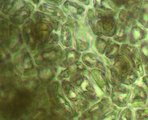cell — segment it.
Here are the masks:
<instances>
[{
  "label": "cell",
  "mask_w": 148,
  "mask_h": 120,
  "mask_svg": "<svg viewBox=\"0 0 148 120\" xmlns=\"http://www.w3.org/2000/svg\"><path fill=\"white\" fill-rule=\"evenodd\" d=\"M106 73L112 86L117 84L131 86L140 77L127 58L121 54L109 60Z\"/></svg>",
  "instance_id": "cell-1"
},
{
  "label": "cell",
  "mask_w": 148,
  "mask_h": 120,
  "mask_svg": "<svg viewBox=\"0 0 148 120\" xmlns=\"http://www.w3.org/2000/svg\"><path fill=\"white\" fill-rule=\"evenodd\" d=\"M84 22L97 36L112 38L116 29V16L92 7L87 8Z\"/></svg>",
  "instance_id": "cell-2"
},
{
  "label": "cell",
  "mask_w": 148,
  "mask_h": 120,
  "mask_svg": "<svg viewBox=\"0 0 148 120\" xmlns=\"http://www.w3.org/2000/svg\"><path fill=\"white\" fill-rule=\"evenodd\" d=\"M47 91L49 100L50 112L60 118L73 119L79 117L76 111L66 97L59 81H53L47 85Z\"/></svg>",
  "instance_id": "cell-3"
},
{
  "label": "cell",
  "mask_w": 148,
  "mask_h": 120,
  "mask_svg": "<svg viewBox=\"0 0 148 120\" xmlns=\"http://www.w3.org/2000/svg\"><path fill=\"white\" fill-rule=\"evenodd\" d=\"M69 80L90 104L97 102L105 96L95 85L89 70L75 74Z\"/></svg>",
  "instance_id": "cell-4"
},
{
  "label": "cell",
  "mask_w": 148,
  "mask_h": 120,
  "mask_svg": "<svg viewBox=\"0 0 148 120\" xmlns=\"http://www.w3.org/2000/svg\"><path fill=\"white\" fill-rule=\"evenodd\" d=\"M31 18L34 22V28L39 43L47 40L54 32L59 33L63 23L54 18L36 10Z\"/></svg>",
  "instance_id": "cell-5"
},
{
  "label": "cell",
  "mask_w": 148,
  "mask_h": 120,
  "mask_svg": "<svg viewBox=\"0 0 148 120\" xmlns=\"http://www.w3.org/2000/svg\"><path fill=\"white\" fill-rule=\"evenodd\" d=\"M12 61L22 77H29L36 75V65L34 55L25 46L14 54Z\"/></svg>",
  "instance_id": "cell-6"
},
{
  "label": "cell",
  "mask_w": 148,
  "mask_h": 120,
  "mask_svg": "<svg viewBox=\"0 0 148 120\" xmlns=\"http://www.w3.org/2000/svg\"><path fill=\"white\" fill-rule=\"evenodd\" d=\"M92 35H94L84 21L74 20L73 33L74 49L81 53L88 51L91 46Z\"/></svg>",
  "instance_id": "cell-7"
},
{
  "label": "cell",
  "mask_w": 148,
  "mask_h": 120,
  "mask_svg": "<svg viewBox=\"0 0 148 120\" xmlns=\"http://www.w3.org/2000/svg\"><path fill=\"white\" fill-rule=\"evenodd\" d=\"M61 85L66 97L72 107L79 113L85 111L90 106V103L76 89L69 80H62Z\"/></svg>",
  "instance_id": "cell-8"
},
{
  "label": "cell",
  "mask_w": 148,
  "mask_h": 120,
  "mask_svg": "<svg viewBox=\"0 0 148 120\" xmlns=\"http://www.w3.org/2000/svg\"><path fill=\"white\" fill-rule=\"evenodd\" d=\"M35 10L36 6L29 1L19 0L7 18L11 24L22 27Z\"/></svg>",
  "instance_id": "cell-9"
},
{
  "label": "cell",
  "mask_w": 148,
  "mask_h": 120,
  "mask_svg": "<svg viewBox=\"0 0 148 120\" xmlns=\"http://www.w3.org/2000/svg\"><path fill=\"white\" fill-rule=\"evenodd\" d=\"M64 48L58 45L50 50L37 52L34 55L36 65L58 66L63 58Z\"/></svg>",
  "instance_id": "cell-10"
},
{
  "label": "cell",
  "mask_w": 148,
  "mask_h": 120,
  "mask_svg": "<svg viewBox=\"0 0 148 120\" xmlns=\"http://www.w3.org/2000/svg\"><path fill=\"white\" fill-rule=\"evenodd\" d=\"M24 46L22 28L10 22L7 38L3 46L6 47L12 54L14 55Z\"/></svg>",
  "instance_id": "cell-11"
},
{
  "label": "cell",
  "mask_w": 148,
  "mask_h": 120,
  "mask_svg": "<svg viewBox=\"0 0 148 120\" xmlns=\"http://www.w3.org/2000/svg\"><path fill=\"white\" fill-rule=\"evenodd\" d=\"M111 104V101L109 97L103 96L97 102L90 105L87 109L81 112V116L79 118L82 120L101 119Z\"/></svg>",
  "instance_id": "cell-12"
},
{
  "label": "cell",
  "mask_w": 148,
  "mask_h": 120,
  "mask_svg": "<svg viewBox=\"0 0 148 120\" xmlns=\"http://www.w3.org/2000/svg\"><path fill=\"white\" fill-rule=\"evenodd\" d=\"M120 54L127 58L140 77L144 76L145 71L143 67V65L141 62L137 46L130 45L129 43L121 44Z\"/></svg>",
  "instance_id": "cell-13"
},
{
  "label": "cell",
  "mask_w": 148,
  "mask_h": 120,
  "mask_svg": "<svg viewBox=\"0 0 148 120\" xmlns=\"http://www.w3.org/2000/svg\"><path fill=\"white\" fill-rule=\"evenodd\" d=\"M132 93V87L122 84L112 86L110 97L111 102L119 108L127 106Z\"/></svg>",
  "instance_id": "cell-14"
},
{
  "label": "cell",
  "mask_w": 148,
  "mask_h": 120,
  "mask_svg": "<svg viewBox=\"0 0 148 120\" xmlns=\"http://www.w3.org/2000/svg\"><path fill=\"white\" fill-rule=\"evenodd\" d=\"M21 28L24 45L34 55L38 50L39 42L35 31L34 20L30 18L23 25Z\"/></svg>",
  "instance_id": "cell-15"
},
{
  "label": "cell",
  "mask_w": 148,
  "mask_h": 120,
  "mask_svg": "<svg viewBox=\"0 0 148 120\" xmlns=\"http://www.w3.org/2000/svg\"><path fill=\"white\" fill-rule=\"evenodd\" d=\"M61 8L67 17L77 21H84L87 8L81 3L74 0H65Z\"/></svg>",
  "instance_id": "cell-16"
},
{
  "label": "cell",
  "mask_w": 148,
  "mask_h": 120,
  "mask_svg": "<svg viewBox=\"0 0 148 120\" xmlns=\"http://www.w3.org/2000/svg\"><path fill=\"white\" fill-rule=\"evenodd\" d=\"M81 60L88 69H99L106 72L108 59L95 52L87 51L82 53Z\"/></svg>",
  "instance_id": "cell-17"
},
{
  "label": "cell",
  "mask_w": 148,
  "mask_h": 120,
  "mask_svg": "<svg viewBox=\"0 0 148 120\" xmlns=\"http://www.w3.org/2000/svg\"><path fill=\"white\" fill-rule=\"evenodd\" d=\"M74 20L67 17L65 22L63 23L59 32L60 45L63 48H73V33Z\"/></svg>",
  "instance_id": "cell-18"
},
{
  "label": "cell",
  "mask_w": 148,
  "mask_h": 120,
  "mask_svg": "<svg viewBox=\"0 0 148 120\" xmlns=\"http://www.w3.org/2000/svg\"><path fill=\"white\" fill-rule=\"evenodd\" d=\"M148 29L144 27L136 20H133L128 31V42L130 45L138 46L147 40Z\"/></svg>",
  "instance_id": "cell-19"
},
{
  "label": "cell",
  "mask_w": 148,
  "mask_h": 120,
  "mask_svg": "<svg viewBox=\"0 0 148 120\" xmlns=\"http://www.w3.org/2000/svg\"><path fill=\"white\" fill-rule=\"evenodd\" d=\"M94 82L103 95L110 97L111 85L108 80L106 73L99 69H91L89 70Z\"/></svg>",
  "instance_id": "cell-20"
},
{
  "label": "cell",
  "mask_w": 148,
  "mask_h": 120,
  "mask_svg": "<svg viewBox=\"0 0 148 120\" xmlns=\"http://www.w3.org/2000/svg\"><path fill=\"white\" fill-rule=\"evenodd\" d=\"M58 66L38 65L36 68V75L41 85L44 86L49 85L54 79L58 73Z\"/></svg>",
  "instance_id": "cell-21"
},
{
  "label": "cell",
  "mask_w": 148,
  "mask_h": 120,
  "mask_svg": "<svg viewBox=\"0 0 148 120\" xmlns=\"http://www.w3.org/2000/svg\"><path fill=\"white\" fill-rule=\"evenodd\" d=\"M148 95L146 88L144 85H135L132 88V93L128 105L130 107L141 108L145 106L147 103Z\"/></svg>",
  "instance_id": "cell-22"
},
{
  "label": "cell",
  "mask_w": 148,
  "mask_h": 120,
  "mask_svg": "<svg viewBox=\"0 0 148 120\" xmlns=\"http://www.w3.org/2000/svg\"><path fill=\"white\" fill-rule=\"evenodd\" d=\"M37 10L47 14L62 23L65 22L67 19V16L61 7L59 6H53L43 2L37 6Z\"/></svg>",
  "instance_id": "cell-23"
},
{
  "label": "cell",
  "mask_w": 148,
  "mask_h": 120,
  "mask_svg": "<svg viewBox=\"0 0 148 120\" xmlns=\"http://www.w3.org/2000/svg\"><path fill=\"white\" fill-rule=\"evenodd\" d=\"M82 53L76 50L74 48H64L63 58L59 65V67L65 69L74 63L81 61Z\"/></svg>",
  "instance_id": "cell-24"
},
{
  "label": "cell",
  "mask_w": 148,
  "mask_h": 120,
  "mask_svg": "<svg viewBox=\"0 0 148 120\" xmlns=\"http://www.w3.org/2000/svg\"><path fill=\"white\" fill-rule=\"evenodd\" d=\"M114 42L111 38L95 36L92 40L91 48H93V51L100 55L103 56Z\"/></svg>",
  "instance_id": "cell-25"
},
{
  "label": "cell",
  "mask_w": 148,
  "mask_h": 120,
  "mask_svg": "<svg viewBox=\"0 0 148 120\" xmlns=\"http://www.w3.org/2000/svg\"><path fill=\"white\" fill-rule=\"evenodd\" d=\"M88 70L87 67L81 61L75 62L69 67L62 70L58 73L57 79L58 81H62L64 79H69L71 76L79 72L86 71Z\"/></svg>",
  "instance_id": "cell-26"
},
{
  "label": "cell",
  "mask_w": 148,
  "mask_h": 120,
  "mask_svg": "<svg viewBox=\"0 0 148 120\" xmlns=\"http://www.w3.org/2000/svg\"><path fill=\"white\" fill-rule=\"evenodd\" d=\"M94 9L99 10L116 16L119 8L110 0H91V6Z\"/></svg>",
  "instance_id": "cell-27"
},
{
  "label": "cell",
  "mask_w": 148,
  "mask_h": 120,
  "mask_svg": "<svg viewBox=\"0 0 148 120\" xmlns=\"http://www.w3.org/2000/svg\"><path fill=\"white\" fill-rule=\"evenodd\" d=\"M116 29L112 38L115 42L123 44L128 42L129 29L116 20Z\"/></svg>",
  "instance_id": "cell-28"
},
{
  "label": "cell",
  "mask_w": 148,
  "mask_h": 120,
  "mask_svg": "<svg viewBox=\"0 0 148 120\" xmlns=\"http://www.w3.org/2000/svg\"><path fill=\"white\" fill-rule=\"evenodd\" d=\"M144 0H128L123 8L134 19H137Z\"/></svg>",
  "instance_id": "cell-29"
},
{
  "label": "cell",
  "mask_w": 148,
  "mask_h": 120,
  "mask_svg": "<svg viewBox=\"0 0 148 120\" xmlns=\"http://www.w3.org/2000/svg\"><path fill=\"white\" fill-rule=\"evenodd\" d=\"M58 45H60L59 34L54 32L47 40L38 44L37 52L50 50L54 48Z\"/></svg>",
  "instance_id": "cell-30"
},
{
  "label": "cell",
  "mask_w": 148,
  "mask_h": 120,
  "mask_svg": "<svg viewBox=\"0 0 148 120\" xmlns=\"http://www.w3.org/2000/svg\"><path fill=\"white\" fill-rule=\"evenodd\" d=\"M148 0H144L137 17V22L148 29Z\"/></svg>",
  "instance_id": "cell-31"
},
{
  "label": "cell",
  "mask_w": 148,
  "mask_h": 120,
  "mask_svg": "<svg viewBox=\"0 0 148 120\" xmlns=\"http://www.w3.org/2000/svg\"><path fill=\"white\" fill-rule=\"evenodd\" d=\"M121 108L112 103L107 110L101 117V120H116L119 118Z\"/></svg>",
  "instance_id": "cell-32"
},
{
  "label": "cell",
  "mask_w": 148,
  "mask_h": 120,
  "mask_svg": "<svg viewBox=\"0 0 148 120\" xmlns=\"http://www.w3.org/2000/svg\"><path fill=\"white\" fill-rule=\"evenodd\" d=\"M19 0H1V12L8 16Z\"/></svg>",
  "instance_id": "cell-33"
},
{
  "label": "cell",
  "mask_w": 148,
  "mask_h": 120,
  "mask_svg": "<svg viewBox=\"0 0 148 120\" xmlns=\"http://www.w3.org/2000/svg\"><path fill=\"white\" fill-rule=\"evenodd\" d=\"M121 45V44L114 42L110 45V47L105 54L104 56L109 60H112L116 57L117 56L120 54Z\"/></svg>",
  "instance_id": "cell-34"
},
{
  "label": "cell",
  "mask_w": 148,
  "mask_h": 120,
  "mask_svg": "<svg viewBox=\"0 0 148 120\" xmlns=\"http://www.w3.org/2000/svg\"><path fill=\"white\" fill-rule=\"evenodd\" d=\"M148 40H144L139 45L137 46L139 51V55L143 65H148Z\"/></svg>",
  "instance_id": "cell-35"
},
{
  "label": "cell",
  "mask_w": 148,
  "mask_h": 120,
  "mask_svg": "<svg viewBox=\"0 0 148 120\" xmlns=\"http://www.w3.org/2000/svg\"><path fill=\"white\" fill-rule=\"evenodd\" d=\"M134 113L131 107H126L121 110L119 116V120H132Z\"/></svg>",
  "instance_id": "cell-36"
},
{
  "label": "cell",
  "mask_w": 148,
  "mask_h": 120,
  "mask_svg": "<svg viewBox=\"0 0 148 120\" xmlns=\"http://www.w3.org/2000/svg\"><path fill=\"white\" fill-rule=\"evenodd\" d=\"M13 57L9 50L3 46L1 45V63L12 61Z\"/></svg>",
  "instance_id": "cell-37"
},
{
  "label": "cell",
  "mask_w": 148,
  "mask_h": 120,
  "mask_svg": "<svg viewBox=\"0 0 148 120\" xmlns=\"http://www.w3.org/2000/svg\"><path fill=\"white\" fill-rule=\"evenodd\" d=\"M148 108H138L135 111V118L136 120H148Z\"/></svg>",
  "instance_id": "cell-38"
},
{
  "label": "cell",
  "mask_w": 148,
  "mask_h": 120,
  "mask_svg": "<svg viewBox=\"0 0 148 120\" xmlns=\"http://www.w3.org/2000/svg\"><path fill=\"white\" fill-rule=\"evenodd\" d=\"M65 0H43V2L48 4L60 7Z\"/></svg>",
  "instance_id": "cell-39"
},
{
  "label": "cell",
  "mask_w": 148,
  "mask_h": 120,
  "mask_svg": "<svg viewBox=\"0 0 148 120\" xmlns=\"http://www.w3.org/2000/svg\"><path fill=\"white\" fill-rule=\"evenodd\" d=\"M114 4L119 8H121L123 7L128 0H110Z\"/></svg>",
  "instance_id": "cell-40"
},
{
  "label": "cell",
  "mask_w": 148,
  "mask_h": 120,
  "mask_svg": "<svg viewBox=\"0 0 148 120\" xmlns=\"http://www.w3.org/2000/svg\"><path fill=\"white\" fill-rule=\"evenodd\" d=\"M77 2L81 3L85 6H90L91 5V0H76Z\"/></svg>",
  "instance_id": "cell-41"
},
{
  "label": "cell",
  "mask_w": 148,
  "mask_h": 120,
  "mask_svg": "<svg viewBox=\"0 0 148 120\" xmlns=\"http://www.w3.org/2000/svg\"><path fill=\"white\" fill-rule=\"evenodd\" d=\"M143 77L141 80L143 85H144V87L145 86L147 88V87H148V76L147 75H146V76H143Z\"/></svg>",
  "instance_id": "cell-42"
},
{
  "label": "cell",
  "mask_w": 148,
  "mask_h": 120,
  "mask_svg": "<svg viewBox=\"0 0 148 120\" xmlns=\"http://www.w3.org/2000/svg\"><path fill=\"white\" fill-rule=\"evenodd\" d=\"M29 2L34 5L36 6H38L39 5L43 3V0H28Z\"/></svg>",
  "instance_id": "cell-43"
}]
</instances>
